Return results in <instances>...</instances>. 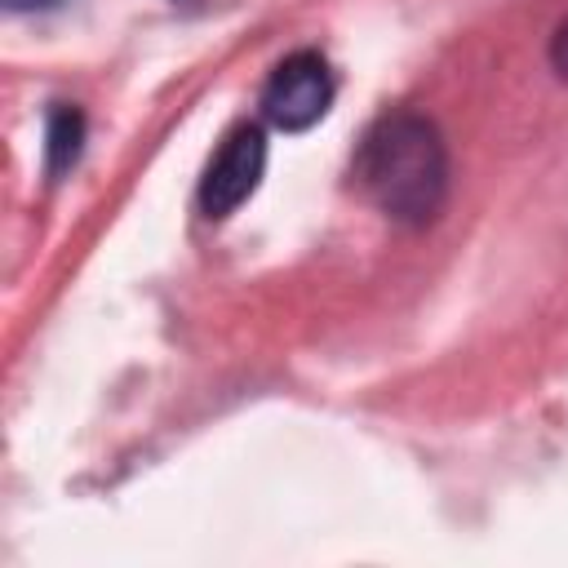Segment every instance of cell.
Wrapping results in <instances>:
<instances>
[{"mask_svg":"<svg viewBox=\"0 0 568 568\" xmlns=\"http://www.w3.org/2000/svg\"><path fill=\"white\" fill-rule=\"evenodd\" d=\"M546 58H550V71L568 84V18L555 27V36H550V44H546Z\"/></svg>","mask_w":568,"mask_h":568,"instance_id":"obj_5","label":"cell"},{"mask_svg":"<svg viewBox=\"0 0 568 568\" xmlns=\"http://www.w3.org/2000/svg\"><path fill=\"white\" fill-rule=\"evenodd\" d=\"M0 4H4V13H53L67 0H0Z\"/></svg>","mask_w":568,"mask_h":568,"instance_id":"obj_6","label":"cell"},{"mask_svg":"<svg viewBox=\"0 0 568 568\" xmlns=\"http://www.w3.org/2000/svg\"><path fill=\"white\" fill-rule=\"evenodd\" d=\"M262 173H266V129L262 124L231 129L200 178V213L209 222L231 217L257 191Z\"/></svg>","mask_w":568,"mask_h":568,"instance_id":"obj_3","label":"cell"},{"mask_svg":"<svg viewBox=\"0 0 568 568\" xmlns=\"http://www.w3.org/2000/svg\"><path fill=\"white\" fill-rule=\"evenodd\" d=\"M89 120L75 102H53L44 115V182H62L84 155Z\"/></svg>","mask_w":568,"mask_h":568,"instance_id":"obj_4","label":"cell"},{"mask_svg":"<svg viewBox=\"0 0 568 568\" xmlns=\"http://www.w3.org/2000/svg\"><path fill=\"white\" fill-rule=\"evenodd\" d=\"M333 98H337V80H333L328 58L320 49H293L266 75L257 106H262V120L271 129L306 133V129H315L328 115Z\"/></svg>","mask_w":568,"mask_h":568,"instance_id":"obj_2","label":"cell"},{"mask_svg":"<svg viewBox=\"0 0 568 568\" xmlns=\"http://www.w3.org/2000/svg\"><path fill=\"white\" fill-rule=\"evenodd\" d=\"M351 178L386 222L422 231L448 204V142L430 115L390 111L359 138Z\"/></svg>","mask_w":568,"mask_h":568,"instance_id":"obj_1","label":"cell"}]
</instances>
